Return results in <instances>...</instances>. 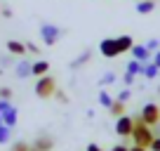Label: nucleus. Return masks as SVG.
<instances>
[{"label":"nucleus","instance_id":"1","mask_svg":"<svg viewBox=\"0 0 160 151\" xmlns=\"http://www.w3.org/2000/svg\"><path fill=\"white\" fill-rule=\"evenodd\" d=\"M153 139H155L153 128H151V125H146V123L141 121V116H134V130H132V142H134L137 146H146V149H148Z\"/></svg>","mask_w":160,"mask_h":151},{"label":"nucleus","instance_id":"2","mask_svg":"<svg viewBox=\"0 0 160 151\" xmlns=\"http://www.w3.org/2000/svg\"><path fill=\"white\" fill-rule=\"evenodd\" d=\"M54 92H57V81L50 73L40 76L38 81H35V95H38L40 99H50V97H54Z\"/></svg>","mask_w":160,"mask_h":151},{"label":"nucleus","instance_id":"3","mask_svg":"<svg viewBox=\"0 0 160 151\" xmlns=\"http://www.w3.org/2000/svg\"><path fill=\"white\" fill-rule=\"evenodd\" d=\"M40 35H42V43H45L47 47L57 45V40L61 38V29L54 24H42L40 26Z\"/></svg>","mask_w":160,"mask_h":151},{"label":"nucleus","instance_id":"4","mask_svg":"<svg viewBox=\"0 0 160 151\" xmlns=\"http://www.w3.org/2000/svg\"><path fill=\"white\" fill-rule=\"evenodd\" d=\"M139 116H141V121H144L146 125L153 128V125H158V123H160V106L158 104H146L144 109H141Z\"/></svg>","mask_w":160,"mask_h":151},{"label":"nucleus","instance_id":"5","mask_svg":"<svg viewBox=\"0 0 160 151\" xmlns=\"http://www.w3.org/2000/svg\"><path fill=\"white\" fill-rule=\"evenodd\" d=\"M99 52L106 57V59H115V57L122 55V52H120V47H118V40H115V38H104V40L99 43Z\"/></svg>","mask_w":160,"mask_h":151},{"label":"nucleus","instance_id":"6","mask_svg":"<svg viewBox=\"0 0 160 151\" xmlns=\"http://www.w3.org/2000/svg\"><path fill=\"white\" fill-rule=\"evenodd\" d=\"M132 130H134V118L132 116H120L118 121H115V132H118L122 139H127V137H132Z\"/></svg>","mask_w":160,"mask_h":151},{"label":"nucleus","instance_id":"7","mask_svg":"<svg viewBox=\"0 0 160 151\" xmlns=\"http://www.w3.org/2000/svg\"><path fill=\"white\" fill-rule=\"evenodd\" d=\"M54 149V139L50 135H40L38 139L31 144V151H52Z\"/></svg>","mask_w":160,"mask_h":151},{"label":"nucleus","instance_id":"8","mask_svg":"<svg viewBox=\"0 0 160 151\" xmlns=\"http://www.w3.org/2000/svg\"><path fill=\"white\" fill-rule=\"evenodd\" d=\"M5 47H7V52H10L12 57H24L26 52H28L26 50V43H21V40H7Z\"/></svg>","mask_w":160,"mask_h":151},{"label":"nucleus","instance_id":"9","mask_svg":"<svg viewBox=\"0 0 160 151\" xmlns=\"http://www.w3.org/2000/svg\"><path fill=\"white\" fill-rule=\"evenodd\" d=\"M130 52H132V59H139V61H144V64L151 61V50L146 45H134Z\"/></svg>","mask_w":160,"mask_h":151},{"label":"nucleus","instance_id":"10","mask_svg":"<svg viewBox=\"0 0 160 151\" xmlns=\"http://www.w3.org/2000/svg\"><path fill=\"white\" fill-rule=\"evenodd\" d=\"M2 125H7V128H14L17 125V118H19V113H17V109L14 106H10V109H5L2 113Z\"/></svg>","mask_w":160,"mask_h":151},{"label":"nucleus","instance_id":"11","mask_svg":"<svg viewBox=\"0 0 160 151\" xmlns=\"http://www.w3.org/2000/svg\"><path fill=\"white\" fill-rule=\"evenodd\" d=\"M14 73H17V78H28V76H33V64L31 61H19Z\"/></svg>","mask_w":160,"mask_h":151},{"label":"nucleus","instance_id":"12","mask_svg":"<svg viewBox=\"0 0 160 151\" xmlns=\"http://www.w3.org/2000/svg\"><path fill=\"white\" fill-rule=\"evenodd\" d=\"M115 40H118L120 52H130L132 47H134V40H132V35H130V33H122V35H118Z\"/></svg>","mask_w":160,"mask_h":151},{"label":"nucleus","instance_id":"13","mask_svg":"<svg viewBox=\"0 0 160 151\" xmlns=\"http://www.w3.org/2000/svg\"><path fill=\"white\" fill-rule=\"evenodd\" d=\"M47 71H50V61H45V59L33 61V76H35V78H40V76H47Z\"/></svg>","mask_w":160,"mask_h":151},{"label":"nucleus","instance_id":"14","mask_svg":"<svg viewBox=\"0 0 160 151\" xmlns=\"http://www.w3.org/2000/svg\"><path fill=\"white\" fill-rule=\"evenodd\" d=\"M125 111H127L125 102H118V99H115L113 104L108 106V113H111V116H115V118H120V116H125Z\"/></svg>","mask_w":160,"mask_h":151},{"label":"nucleus","instance_id":"15","mask_svg":"<svg viewBox=\"0 0 160 151\" xmlns=\"http://www.w3.org/2000/svg\"><path fill=\"white\" fill-rule=\"evenodd\" d=\"M158 71H160V69L153 64V61H146V64H144V69H141V73H144L146 78H155V76H158Z\"/></svg>","mask_w":160,"mask_h":151},{"label":"nucleus","instance_id":"16","mask_svg":"<svg viewBox=\"0 0 160 151\" xmlns=\"http://www.w3.org/2000/svg\"><path fill=\"white\" fill-rule=\"evenodd\" d=\"M153 5L155 3H151V0H139L137 3V12L139 14H148V12H153Z\"/></svg>","mask_w":160,"mask_h":151},{"label":"nucleus","instance_id":"17","mask_svg":"<svg viewBox=\"0 0 160 151\" xmlns=\"http://www.w3.org/2000/svg\"><path fill=\"white\" fill-rule=\"evenodd\" d=\"M141 69H144V61H139V59H132V61H127V73L137 76V73H141Z\"/></svg>","mask_w":160,"mask_h":151},{"label":"nucleus","instance_id":"18","mask_svg":"<svg viewBox=\"0 0 160 151\" xmlns=\"http://www.w3.org/2000/svg\"><path fill=\"white\" fill-rule=\"evenodd\" d=\"M113 102H115V99L108 95V92H104V90L99 92V104H101V106H106V109H108V106L113 104Z\"/></svg>","mask_w":160,"mask_h":151},{"label":"nucleus","instance_id":"19","mask_svg":"<svg viewBox=\"0 0 160 151\" xmlns=\"http://www.w3.org/2000/svg\"><path fill=\"white\" fill-rule=\"evenodd\" d=\"M90 57H92V52H90V50H85V52H82V55H80V57H78V59H75L71 66H73V69H78V66H82L87 59H90Z\"/></svg>","mask_w":160,"mask_h":151},{"label":"nucleus","instance_id":"20","mask_svg":"<svg viewBox=\"0 0 160 151\" xmlns=\"http://www.w3.org/2000/svg\"><path fill=\"white\" fill-rule=\"evenodd\" d=\"M12 128H7V125H0V144H7L10 142V135H12Z\"/></svg>","mask_w":160,"mask_h":151},{"label":"nucleus","instance_id":"21","mask_svg":"<svg viewBox=\"0 0 160 151\" xmlns=\"http://www.w3.org/2000/svg\"><path fill=\"white\" fill-rule=\"evenodd\" d=\"M10 151H31V144H26V142H14Z\"/></svg>","mask_w":160,"mask_h":151},{"label":"nucleus","instance_id":"22","mask_svg":"<svg viewBox=\"0 0 160 151\" xmlns=\"http://www.w3.org/2000/svg\"><path fill=\"white\" fill-rule=\"evenodd\" d=\"M0 99H12V90L10 87H0Z\"/></svg>","mask_w":160,"mask_h":151},{"label":"nucleus","instance_id":"23","mask_svg":"<svg viewBox=\"0 0 160 151\" xmlns=\"http://www.w3.org/2000/svg\"><path fill=\"white\" fill-rule=\"evenodd\" d=\"M113 81H115V73H106L104 78H101V85H111Z\"/></svg>","mask_w":160,"mask_h":151},{"label":"nucleus","instance_id":"24","mask_svg":"<svg viewBox=\"0 0 160 151\" xmlns=\"http://www.w3.org/2000/svg\"><path fill=\"white\" fill-rule=\"evenodd\" d=\"M26 50H28L31 55H40V47L35 45V43H26Z\"/></svg>","mask_w":160,"mask_h":151},{"label":"nucleus","instance_id":"25","mask_svg":"<svg viewBox=\"0 0 160 151\" xmlns=\"http://www.w3.org/2000/svg\"><path fill=\"white\" fill-rule=\"evenodd\" d=\"M148 151H160V135L155 137L153 142H151V146H148Z\"/></svg>","mask_w":160,"mask_h":151},{"label":"nucleus","instance_id":"26","mask_svg":"<svg viewBox=\"0 0 160 151\" xmlns=\"http://www.w3.org/2000/svg\"><path fill=\"white\" fill-rule=\"evenodd\" d=\"M54 97H57V99L61 102V104H66V102H68V97H66V95H64L61 90H57V92H54Z\"/></svg>","mask_w":160,"mask_h":151},{"label":"nucleus","instance_id":"27","mask_svg":"<svg viewBox=\"0 0 160 151\" xmlns=\"http://www.w3.org/2000/svg\"><path fill=\"white\" fill-rule=\"evenodd\" d=\"M127 99H130V90H122L118 95V102H127Z\"/></svg>","mask_w":160,"mask_h":151},{"label":"nucleus","instance_id":"28","mask_svg":"<svg viewBox=\"0 0 160 151\" xmlns=\"http://www.w3.org/2000/svg\"><path fill=\"white\" fill-rule=\"evenodd\" d=\"M0 14L5 17V19H10V17H12V10H10V7H2V10H0Z\"/></svg>","mask_w":160,"mask_h":151},{"label":"nucleus","instance_id":"29","mask_svg":"<svg viewBox=\"0 0 160 151\" xmlns=\"http://www.w3.org/2000/svg\"><path fill=\"white\" fill-rule=\"evenodd\" d=\"M146 47H148V50H151V52H153V50H155V47H158V40H155V38H153V40H148V43H146Z\"/></svg>","mask_w":160,"mask_h":151},{"label":"nucleus","instance_id":"30","mask_svg":"<svg viewBox=\"0 0 160 151\" xmlns=\"http://www.w3.org/2000/svg\"><path fill=\"white\" fill-rule=\"evenodd\" d=\"M111 151H130V146H127V144H118V146H113Z\"/></svg>","mask_w":160,"mask_h":151},{"label":"nucleus","instance_id":"31","mask_svg":"<svg viewBox=\"0 0 160 151\" xmlns=\"http://www.w3.org/2000/svg\"><path fill=\"white\" fill-rule=\"evenodd\" d=\"M132 83H134V76H132V73H125V85H132Z\"/></svg>","mask_w":160,"mask_h":151},{"label":"nucleus","instance_id":"32","mask_svg":"<svg viewBox=\"0 0 160 151\" xmlns=\"http://www.w3.org/2000/svg\"><path fill=\"white\" fill-rule=\"evenodd\" d=\"M153 64H155V66H158V69H160V50H158V52H155V55H153Z\"/></svg>","mask_w":160,"mask_h":151},{"label":"nucleus","instance_id":"33","mask_svg":"<svg viewBox=\"0 0 160 151\" xmlns=\"http://www.w3.org/2000/svg\"><path fill=\"white\" fill-rule=\"evenodd\" d=\"M130 151H148V149H146V146H137V144H132V146H130Z\"/></svg>","mask_w":160,"mask_h":151},{"label":"nucleus","instance_id":"34","mask_svg":"<svg viewBox=\"0 0 160 151\" xmlns=\"http://www.w3.org/2000/svg\"><path fill=\"white\" fill-rule=\"evenodd\" d=\"M87 151H101V149L97 144H87Z\"/></svg>","mask_w":160,"mask_h":151},{"label":"nucleus","instance_id":"35","mask_svg":"<svg viewBox=\"0 0 160 151\" xmlns=\"http://www.w3.org/2000/svg\"><path fill=\"white\" fill-rule=\"evenodd\" d=\"M0 125H2V116H0Z\"/></svg>","mask_w":160,"mask_h":151},{"label":"nucleus","instance_id":"36","mask_svg":"<svg viewBox=\"0 0 160 151\" xmlns=\"http://www.w3.org/2000/svg\"><path fill=\"white\" fill-rule=\"evenodd\" d=\"M151 3H155V0H151Z\"/></svg>","mask_w":160,"mask_h":151},{"label":"nucleus","instance_id":"37","mask_svg":"<svg viewBox=\"0 0 160 151\" xmlns=\"http://www.w3.org/2000/svg\"><path fill=\"white\" fill-rule=\"evenodd\" d=\"M0 10H2V7H0Z\"/></svg>","mask_w":160,"mask_h":151}]
</instances>
